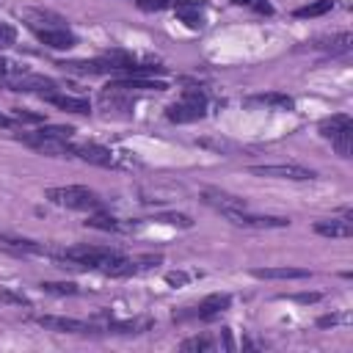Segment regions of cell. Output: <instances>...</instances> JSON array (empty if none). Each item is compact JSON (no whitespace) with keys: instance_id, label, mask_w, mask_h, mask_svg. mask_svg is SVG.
Returning <instances> with one entry per match:
<instances>
[{"instance_id":"obj_1","label":"cell","mask_w":353,"mask_h":353,"mask_svg":"<svg viewBox=\"0 0 353 353\" xmlns=\"http://www.w3.org/2000/svg\"><path fill=\"white\" fill-rule=\"evenodd\" d=\"M47 256L61 265V268H72V270H91V273H105V276H135L141 270H149L154 265L163 262V256H124L121 251L110 248V245H88V243H74V245H55L47 248Z\"/></svg>"},{"instance_id":"obj_2","label":"cell","mask_w":353,"mask_h":353,"mask_svg":"<svg viewBox=\"0 0 353 353\" xmlns=\"http://www.w3.org/2000/svg\"><path fill=\"white\" fill-rule=\"evenodd\" d=\"M14 138H17L22 146H28V149H33V152H39V154H47V157H74V143H72V138L55 135L47 121H44L41 127H36V130H22V132H17Z\"/></svg>"},{"instance_id":"obj_3","label":"cell","mask_w":353,"mask_h":353,"mask_svg":"<svg viewBox=\"0 0 353 353\" xmlns=\"http://www.w3.org/2000/svg\"><path fill=\"white\" fill-rule=\"evenodd\" d=\"M44 199L50 204L66 207V210H77V212H97L105 207L102 196L85 185H58V188H47Z\"/></svg>"},{"instance_id":"obj_4","label":"cell","mask_w":353,"mask_h":353,"mask_svg":"<svg viewBox=\"0 0 353 353\" xmlns=\"http://www.w3.org/2000/svg\"><path fill=\"white\" fill-rule=\"evenodd\" d=\"M317 132H320V138L331 141V146L336 149L339 157H345V160L353 157V119L347 113H331V116L320 119Z\"/></svg>"},{"instance_id":"obj_5","label":"cell","mask_w":353,"mask_h":353,"mask_svg":"<svg viewBox=\"0 0 353 353\" xmlns=\"http://www.w3.org/2000/svg\"><path fill=\"white\" fill-rule=\"evenodd\" d=\"M207 116V94L196 85L182 88V97L165 108V119L171 124H190Z\"/></svg>"},{"instance_id":"obj_6","label":"cell","mask_w":353,"mask_h":353,"mask_svg":"<svg viewBox=\"0 0 353 353\" xmlns=\"http://www.w3.org/2000/svg\"><path fill=\"white\" fill-rule=\"evenodd\" d=\"M6 91H17V94H36V97H50L55 94L61 85L52 80V77H44V74H36V72H28V69H19L17 74H11L3 85Z\"/></svg>"},{"instance_id":"obj_7","label":"cell","mask_w":353,"mask_h":353,"mask_svg":"<svg viewBox=\"0 0 353 353\" xmlns=\"http://www.w3.org/2000/svg\"><path fill=\"white\" fill-rule=\"evenodd\" d=\"M33 323H39L41 328L55 331V334H80V336L102 334L99 323H88V320H77V317H61V314H33Z\"/></svg>"},{"instance_id":"obj_8","label":"cell","mask_w":353,"mask_h":353,"mask_svg":"<svg viewBox=\"0 0 353 353\" xmlns=\"http://www.w3.org/2000/svg\"><path fill=\"white\" fill-rule=\"evenodd\" d=\"M248 174L254 176H273V179H292V182H312L317 179L314 168H306L301 163H265V165H248Z\"/></svg>"},{"instance_id":"obj_9","label":"cell","mask_w":353,"mask_h":353,"mask_svg":"<svg viewBox=\"0 0 353 353\" xmlns=\"http://www.w3.org/2000/svg\"><path fill=\"white\" fill-rule=\"evenodd\" d=\"M223 218L232 221L234 226H245V229H284V226H290V218H284V215H256L248 207L226 212Z\"/></svg>"},{"instance_id":"obj_10","label":"cell","mask_w":353,"mask_h":353,"mask_svg":"<svg viewBox=\"0 0 353 353\" xmlns=\"http://www.w3.org/2000/svg\"><path fill=\"white\" fill-rule=\"evenodd\" d=\"M74 157H80L83 163H91V165H99V168H116L119 165V157L113 149L102 146V143H74Z\"/></svg>"},{"instance_id":"obj_11","label":"cell","mask_w":353,"mask_h":353,"mask_svg":"<svg viewBox=\"0 0 353 353\" xmlns=\"http://www.w3.org/2000/svg\"><path fill=\"white\" fill-rule=\"evenodd\" d=\"M229 306H232V295H229V292H212V295H207V298H204L193 312H188V314H176V320H185V317L215 320V317H221Z\"/></svg>"},{"instance_id":"obj_12","label":"cell","mask_w":353,"mask_h":353,"mask_svg":"<svg viewBox=\"0 0 353 353\" xmlns=\"http://www.w3.org/2000/svg\"><path fill=\"white\" fill-rule=\"evenodd\" d=\"M201 201H204L207 207H212L215 212H221V215L248 207L245 199H240V196H234V193H226V190H221V188H204V190H201Z\"/></svg>"},{"instance_id":"obj_13","label":"cell","mask_w":353,"mask_h":353,"mask_svg":"<svg viewBox=\"0 0 353 353\" xmlns=\"http://www.w3.org/2000/svg\"><path fill=\"white\" fill-rule=\"evenodd\" d=\"M33 36L50 47V50H72L77 44V36L69 25H55V28H41V30H33Z\"/></svg>"},{"instance_id":"obj_14","label":"cell","mask_w":353,"mask_h":353,"mask_svg":"<svg viewBox=\"0 0 353 353\" xmlns=\"http://www.w3.org/2000/svg\"><path fill=\"white\" fill-rule=\"evenodd\" d=\"M174 11H176V19L190 28V30H201L207 17H204V3L201 0H171Z\"/></svg>"},{"instance_id":"obj_15","label":"cell","mask_w":353,"mask_h":353,"mask_svg":"<svg viewBox=\"0 0 353 353\" xmlns=\"http://www.w3.org/2000/svg\"><path fill=\"white\" fill-rule=\"evenodd\" d=\"M314 50H323V52H331V55H350L353 50V33L350 30H339V33H331V36H320L312 41Z\"/></svg>"},{"instance_id":"obj_16","label":"cell","mask_w":353,"mask_h":353,"mask_svg":"<svg viewBox=\"0 0 353 353\" xmlns=\"http://www.w3.org/2000/svg\"><path fill=\"white\" fill-rule=\"evenodd\" d=\"M108 85L127 91V94H132V91H168L165 80H152V77H110Z\"/></svg>"},{"instance_id":"obj_17","label":"cell","mask_w":353,"mask_h":353,"mask_svg":"<svg viewBox=\"0 0 353 353\" xmlns=\"http://www.w3.org/2000/svg\"><path fill=\"white\" fill-rule=\"evenodd\" d=\"M44 102H50V105H55V108H61L66 113H77V116H88L91 113V102L85 97H72V94L55 91V94L44 97Z\"/></svg>"},{"instance_id":"obj_18","label":"cell","mask_w":353,"mask_h":353,"mask_svg":"<svg viewBox=\"0 0 353 353\" xmlns=\"http://www.w3.org/2000/svg\"><path fill=\"white\" fill-rule=\"evenodd\" d=\"M312 229H314V234L334 237V240H347L353 234V226L347 218H325V221H317Z\"/></svg>"},{"instance_id":"obj_19","label":"cell","mask_w":353,"mask_h":353,"mask_svg":"<svg viewBox=\"0 0 353 353\" xmlns=\"http://www.w3.org/2000/svg\"><path fill=\"white\" fill-rule=\"evenodd\" d=\"M149 325H152L149 317H138V320H113V317H108L102 323V331H108V334H143Z\"/></svg>"},{"instance_id":"obj_20","label":"cell","mask_w":353,"mask_h":353,"mask_svg":"<svg viewBox=\"0 0 353 353\" xmlns=\"http://www.w3.org/2000/svg\"><path fill=\"white\" fill-rule=\"evenodd\" d=\"M251 276H254V279H287V281H290V279H309L312 270L284 265V268H254Z\"/></svg>"},{"instance_id":"obj_21","label":"cell","mask_w":353,"mask_h":353,"mask_svg":"<svg viewBox=\"0 0 353 353\" xmlns=\"http://www.w3.org/2000/svg\"><path fill=\"white\" fill-rule=\"evenodd\" d=\"M248 102H259V105H268V108H276V110H295V99L284 91H265V94H254L248 97Z\"/></svg>"},{"instance_id":"obj_22","label":"cell","mask_w":353,"mask_h":353,"mask_svg":"<svg viewBox=\"0 0 353 353\" xmlns=\"http://www.w3.org/2000/svg\"><path fill=\"white\" fill-rule=\"evenodd\" d=\"M83 223H85L88 229H99V232H124V229H127L119 218H113L110 212H102V210L88 212V218H85Z\"/></svg>"},{"instance_id":"obj_23","label":"cell","mask_w":353,"mask_h":353,"mask_svg":"<svg viewBox=\"0 0 353 353\" xmlns=\"http://www.w3.org/2000/svg\"><path fill=\"white\" fill-rule=\"evenodd\" d=\"M336 0H314V3H306V6H298L292 11L295 19H314V17H325L328 11H334Z\"/></svg>"},{"instance_id":"obj_24","label":"cell","mask_w":353,"mask_h":353,"mask_svg":"<svg viewBox=\"0 0 353 353\" xmlns=\"http://www.w3.org/2000/svg\"><path fill=\"white\" fill-rule=\"evenodd\" d=\"M212 347H215V342L207 334H196V336H188L179 342V350H185V353H207Z\"/></svg>"},{"instance_id":"obj_25","label":"cell","mask_w":353,"mask_h":353,"mask_svg":"<svg viewBox=\"0 0 353 353\" xmlns=\"http://www.w3.org/2000/svg\"><path fill=\"white\" fill-rule=\"evenodd\" d=\"M41 292H50V295H77L80 287L74 281H41L39 284Z\"/></svg>"},{"instance_id":"obj_26","label":"cell","mask_w":353,"mask_h":353,"mask_svg":"<svg viewBox=\"0 0 353 353\" xmlns=\"http://www.w3.org/2000/svg\"><path fill=\"white\" fill-rule=\"evenodd\" d=\"M154 221H160V223H171V226H179V229H190V226H193L190 215H185V212H160Z\"/></svg>"},{"instance_id":"obj_27","label":"cell","mask_w":353,"mask_h":353,"mask_svg":"<svg viewBox=\"0 0 353 353\" xmlns=\"http://www.w3.org/2000/svg\"><path fill=\"white\" fill-rule=\"evenodd\" d=\"M11 116L17 119V124H41V121H44L41 113H33V110H28V108H14Z\"/></svg>"},{"instance_id":"obj_28","label":"cell","mask_w":353,"mask_h":353,"mask_svg":"<svg viewBox=\"0 0 353 353\" xmlns=\"http://www.w3.org/2000/svg\"><path fill=\"white\" fill-rule=\"evenodd\" d=\"M17 28L11 22H0V50H8L11 44H17Z\"/></svg>"},{"instance_id":"obj_29","label":"cell","mask_w":353,"mask_h":353,"mask_svg":"<svg viewBox=\"0 0 353 353\" xmlns=\"http://www.w3.org/2000/svg\"><path fill=\"white\" fill-rule=\"evenodd\" d=\"M135 6L141 11H163V8L171 6V0H135Z\"/></svg>"},{"instance_id":"obj_30","label":"cell","mask_w":353,"mask_h":353,"mask_svg":"<svg viewBox=\"0 0 353 353\" xmlns=\"http://www.w3.org/2000/svg\"><path fill=\"white\" fill-rule=\"evenodd\" d=\"M0 298H3V301H11V303H19V306H30V301H28L25 295H14V292H8V290H3Z\"/></svg>"},{"instance_id":"obj_31","label":"cell","mask_w":353,"mask_h":353,"mask_svg":"<svg viewBox=\"0 0 353 353\" xmlns=\"http://www.w3.org/2000/svg\"><path fill=\"white\" fill-rule=\"evenodd\" d=\"M292 301H301V303H314V301H320L323 295L320 292H301V295H290Z\"/></svg>"},{"instance_id":"obj_32","label":"cell","mask_w":353,"mask_h":353,"mask_svg":"<svg viewBox=\"0 0 353 353\" xmlns=\"http://www.w3.org/2000/svg\"><path fill=\"white\" fill-rule=\"evenodd\" d=\"M251 6H254V11H256V14H265V17H270V14H273V6H270L268 0H254Z\"/></svg>"},{"instance_id":"obj_33","label":"cell","mask_w":353,"mask_h":353,"mask_svg":"<svg viewBox=\"0 0 353 353\" xmlns=\"http://www.w3.org/2000/svg\"><path fill=\"white\" fill-rule=\"evenodd\" d=\"M165 281H168L171 287H182V284L188 281V276H185V273H165Z\"/></svg>"},{"instance_id":"obj_34","label":"cell","mask_w":353,"mask_h":353,"mask_svg":"<svg viewBox=\"0 0 353 353\" xmlns=\"http://www.w3.org/2000/svg\"><path fill=\"white\" fill-rule=\"evenodd\" d=\"M11 127H19V124H17V119L0 110V130H11Z\"/></svg>"},{"instance_id":"obj_35","label":"cell","mask_w":353,"mask_h":353,"mask_svg":"<svg viewBox=\"0 0 353 353\" xmlns=\"http://www.w3.org/2000/svg\"><path fill=\"white\" fill-rule=\"evenodd\" d=\"M334 323H339V317H336V314H325V317H320V320H317V325H320V328H328V325H334Z\"/></svg>"},{"instance_id":"obj_36","label":"cell","mask_w":353,"mask_h":353,"mask_svg":"<svg viewBox=\"0 0 353 353\" xmlns=\"http://www.w3.org/2000/svg\"><path fill=\"white\" fill-rule=\"evenodd\" d=\"M229 3H234V6H251L254 0H229Z\"/></svg>"}]
</instances>
